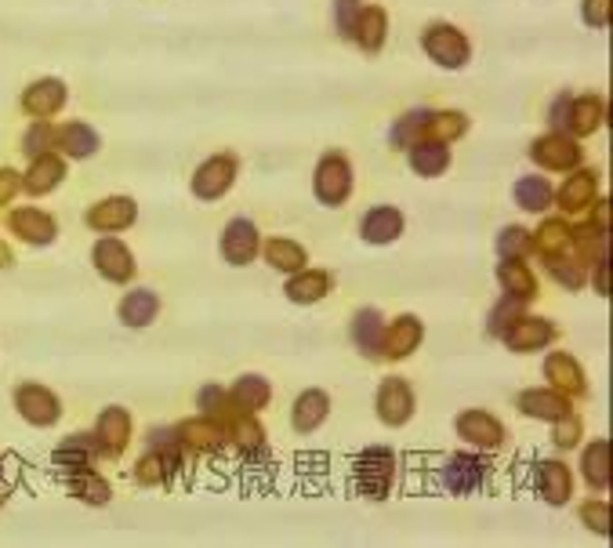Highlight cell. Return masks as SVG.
Masks as SVG:
<instances>
[{
	"mask_svg": "<svg viewBox=\"0 0 613 548\" xmlns=\"http://www.w3.org/2000/svg\"><path fill=\"white\" fill-rule=\"evenodd\" d=\"M530 160L537 167H545V171H574L585 164V149H580L577 138H570L563 132H548L541 138H534V146H530Z\"/></svg>",
	"mask_w": 613,
	"mask_h": 548,
	"instance_id": "obj_5",
	"label": "cell"
},
{
	"mask_svg": "<svg viewBox=\"0 0 613 548\" xmlns=\"http://www.w3.org/2000/svg\"><path fill=\"white\" fill-rule=\"evenodd\" d=\"M468 135V116L461 110H433L425 124V138H436V142H458V138Z\"/></svg>",
	"mask_w": 613,
	"mask_h": 548,
	"instance_id": "obj_40",
	"label": "cell"
},
{
	"mask_svg": "<svg viewBox=\"0 0 613 548\" xmlns=\"http://www.w3.org/2000/svg\"><path fill=\"white\" fill-rule=\"evenodd\" d=\"M262 254V233L251 219H233L222 229V258L236 269L251 265L254 258Z\"/></svg>",
	"mask_w": 613,
	"mask_h": 548,
	"instance_id": "obj_9",
	"label": "cell"
},
{
	"mask_svg": "<svg viewBox=\"0 0 613 548\" xmlns=\"http://www.w3.org/2000/svg\"><path fill=\"white\" fill-rule=\"evenodd\" d=\"M262 254L276 273H287V276L309 265V251L298 240H290V236H268L262 244Z\"/></svg>",
	"mask_w": 613,
	"mask_h": 548,
	"instance_id": "obj_34",
	"label": "cell"
},
{
	"mask_svg": "<svg viewBox=\"0 0 613 548\" xmlns=\"http://www.w3.org/2000/svg\"><path fill=\"white\" fill-rule=\"evenodd\" d=\"M406 164H411L414 175L439 178L450 167V146L436 142V138H422V142H414L411 149H406Z\"/></svg>",
	"mask_w": 613,
	"mask_h": 548,
	"instance_id": "obj_27",
	"label": "cell"
},
{
	"mask_svg": "<svg viewBox=\"0 0 613 548\" xmlns=\"http://www.w3.org/2000/svg\"><path fill=\"white\" fill-rule=\"evenodd\" d=\"M422 338H425V324H422V320H417L414 313L396 316L392 324H385L381 357H389V360H406L417 346H422Z\"/></svg>",
	"mask_w": 613,
	"mask_h": 548,
	"instance_id": "obj_19",
	"label": "cell"
},
{
	"mask_svg": "<svg viewBox=\"0 0 613 548\" xmlns=\"http://www.w3.org/2000/svg\"><path fill=\"white\" fill-rule=\"evenodd\" d=\"M135 476H138V483H142V487H160V483H167L171 469L164 465V458H160L157 450H149V454L138 461Z\"/></svg>",
	"mask_w": 613,
	"mask_h": 548,
	"instance_id": "obj_50",
	"label": "cell"
},
{
	"mask_svg": "<svg viewBox=\"0 0 613 548\" xmlns=\"http://www.w3.org/2000/svg\"><path fill=\"white\" fill-rule=\"evenodd\" d=\"M512 197H515V208L520 211L545 214L555 203V189H552V182L541 178V175H523V178H515Z\"/></svg>",
	"mask_w": 613,
	"mask_h": 548,
	"instance_id": "obj_31",
	"label": "cell"
},
{
	"mask_svg": "<svg viewBox=\"0 0 613 548\" xmlns=\"http://www.w3.org/2000/svg\"><path fill=\"white\" fill-rule=\"evenodd\" d=\"M403 229H406V219L400 208H392V203H378V208H371L360 222V236L371 247L396 244L403 236Z\"/></svg>",
	"mask_w": 613,
	"mask_h": 548,
	"instance_id": "obj_16",
	"label": "cell"
},
{
	"mask_svg": "<svg viewBox=\"0 0 613 548\" xmlns=\"http://www.w3.org/2000/svg\"><path fill=\"white\" fill-rule=\"evenodd\" d=\"M352 186H356V175H352V164L346 153L330 149V153L320 157V164L313 171V192L324 208H341L352 197Z\"/></svg>",
	"mask_w": 613,
	"mask_h": 548,
	"instance_id": "obj_1",
	"label": "cell"
},
{
	"mask_svg": "<svg viewBox=\"0 0 613 548\" xmlns=\"http://www.w3.org/2000/svg\"><path fill=\"white\" fill-rule=\"evenodd\" d=\"M588 269H591V284H596V295L606 298L610 295V254L596 258V262H591Z\"/></svg>",
	"mask_w": 613,
	"mask_h": 548,
	"instance_id": "obj_56",
	"label": "cell"
},
{
	"mask_svg": "<svg viewBox=\"0 0 613 548\" xmlns=\"http://www.w3.org/2000/svg\"><path fill=\"white\" fill-rule=\"evenodd\" d=\"M51 135H55V124H51V121H34V124H29L26 135H23V157L34 160L40 153H48V149H51Z\"/></svg>",
	"mask_w": 613,
	"mask_h": 548,
	"instance_id": "obj_46",
	"label": "cell"
},
{
	"mask_svg": "<svg viewBox=\"0 0 613 548\" xmlns=\"http://www.w3.org/2000/svg\"><path fill=\"white\" fill-rule=\"evenodd\" d=\"M580 520H585L591 531L610 534V505H606V501H588V505H580Z\"/></svg>",
	"mask_w": 613,
	"mask_h": 548,
	"instance_id": "obj_53",
	"label": "cell"
},
{
	"mask_svg": "<svg viewBox=\"0 0 613 548\" xmlns=\"http://www.w3.org/2000/svg\"><path fill=\"white\" fill-rule=\"evenodd\" d=\"M160 313V295L149 291V287H135V291L124 295L121 302V324L124 327H149Z\"/></svg>",
	"mask_w": 613,
	"mask_h": 548,
	"instance_id": "obj_36",
	"label": "cell"
},
{
	"mask_svg": "<svg viewBox=\"0 0 613 548\" xmlns=\"http://www.w3.org/2000/svg\"><path fill=\"white\" fill-rule=\"evenodd\" d=\"M385 37H389V12L381 4H363V15L356 23V34H352V45L367 55H378L385 48Z\"/></svg>",
	"mask_w": 613,
	"mask_h": 548,
	"instance_id": "obj_24",
	"label": "cell"
},
{
	"mask_svg": "<svg viewBox=\"0 0 613 548\" xmlns=\"http://www.w3.org/2000/svg\"><path fill=\"white\" fill-rule=\"evenodd\" d=\"M4 265H12V251H8V244L0 240V269H4Z\"/></svg>",
	"mask_w": 613,
	"mask_h": 548,
	"instance_id": "obj_58",
	"label": "cell"
},
{
	"mask_svg": "<svg viewBox=\"0 0 613 548\" xmlns=\"http://www.w3.org/2000/svg\"><path fill=\"white\" fill-rule=\"evenodd\" d=\"M570 99H574V95H555L552 99V105H548V127H552V132H563L566 135V121H570Z\"/></svg>",
	"mask_w": 613,
	"mask_h": 548,
	"instance_id": "obj_55",
	"label": "cell"
},
{
	"mask_svg": "<svg viewBox=\"0 0 613 548\" xmlns=\"http://www.w3.org/2000/svg\"><path fill=\"white\" fill-rule=\"evenodd\" d=\"M580 18L588 29H606L610 26V0H580Z\"/></svg>",
	"mask_w": 613,
	"mask_h": 548,
	"instance_id": "obj_51",
	"label": "cell"
},
{
	"mask_svg": "<svg viewBox=\"0 0 613 548\" xmlns=\"http://www.w3.org/2000/svg\"><path fill=\"white\" fill-rule=\"evenodd\" d=\"M236 175H240V160H236V153H214L192 171V178H189L192 197L208 200V203L222 200L225 192L236 186Z\"/></svg>",
	"mask_w": 613,
	"mask_h": 548,
	"instance_id": "obj_3",
	"label": "cell"
},
{
	"mask_svg": "<svg viewBox=\"0 0 613 548\" xmlns=\"http://www.w3.org/2000/svg\"><path fill=\"white\" fill-rule=\"evenodd\" d=\"M580 469H585V479L591 490H606L610 487V444L606 439H596L585 458H580Z\"/></svg>",
	"mask_w": 613,
	"mask_h": 548,
	"instance_id": "obj_43",
	"label": "cell"
},
{
	"mask_svg": "<svg viewBox=\"0 0 613 548\" xmlns=\"http://www.w3.org/2000/svg\"><path fill=\"white\" fill-rule=\"evenodd\" d=\"M487 461L479 454H454L443 465V487L454 494V498H465V494H476L487 479Z\"/></svg>",
	"mask_w": 613,
	"mask_h": 548,
	"instance_id": "obj_17",
	"label": "cell"
},
{
	"mask_svg": "<svg viewBox=\"0 0 613 548\" xmlns=\"http://www.w3.org/2000/svg\"><path fill=\"white\" fill-rule=\"evenodd\" d=\"M18 192H23V171H15V167H0V208L15 203Z\"/></svg>",
	"mask_w": 613,
	"mask_h": 548,
	"instance_id": "obj_54",
	"label": "cell"
},
{
	"mask_svg": "<svg viewBox=\"0 0 613 548\" xmlns=\"http://www.w3.org/2000/svg\"><path fill=\"white\" fill-rule=\"evenodd\" d=\"M534 240V251L541 258H552V254H563L570 247V222L566 219H545L537 225V233H530Z\"/></svg>",
	"mask_w": 613,
	"mask_h": 548,
	"instance_id": "obj_41",
	"label": "cell"
},
{
	"mask_svg": "<svg viewBox=\"0 0 613 548\" xmlns=\"http://www.w3.org/2000/svg\"><path fill=\"white\" fill-rule=\"evenodd\" d=\"M360 15H363V0H335V29L341 40H352Z\"/></svg>",
	"mask_w": 613,
	"mask_h": 548,
	"instance_id": "obj_49",
	"label": "cell"
},
{
	"mask_svg": "<svg viewBox=\"0 0 613 548\" xmlns=\"http://www.w3.org/2000/svg\"><path fill=\"white\" fill-rule=\"evenodd\" d=\"M70 494H73V498H80V501H88V505H105L113 490H110V483L99 476V472L80 469V472H73V476H70Z\"/></svg>",
	"mask_w": 613,
	"mask_h": 548,
	"instance_id": "obj_44",
	"label": "cell"
},
{
	"mask_svg": "<svg viewBox=\"0 0 613 548\" xmlns=\"http://www.w3.org/2000/svg\"><path fill=\"white\" fill-rule=\"evenodd\" d=\"M15 407H18V414H23L26 422L37 425V428L55 425L62 418L59 396L51 389H45V385H34V382H26V385H18V389H15Z\"/></svg>",
	"mask_w": 613,
	"mask_h": 548,
	"instance_id": "obj_12",
	"label": "cell"
},
{
	"mask_svg": "<svg viewBox=\"0 0 613 548\" xmlns=\"http://www.w3.org/2000/svg\"><path fill=\"white\" fill-rule=\"evenodd\" d=\"M0 505H4V494H0Z\"/></svg>",
	"mask_w": 613,
	"mask_h": 548,
	"instance_id": "obj_59",
	"label": "cell"
},
{
	"mask_svg": "<svg viewBox=\"0 0 613 548\" xmlns=\"http://www.w3.org/2000/svg\"><path fill=\"white\" fill-rule=\"evenodd\" d=\"M284 295L295 306H316L320 298L330 295V273H327V269H309V265L298 269V273L287 276Z\"/></svg>",
	"mask_w": 613,
	"mask_h": 548,
	"instance_id": "obj_22",
	"label": "cell"
},
{
	"mask_svg": "<svg viewBox=\"0 0 613 548\" xmlns=\"http://www.w3.org/2000/svg\"><path fill=\"white\" fill-rule=\"evenodd\" d=\"M91 262L95 269H99V276L102 281H110V284H127L135 276V254H132V247H127L124 240H116V236H99L91 247Z\"/></svg>",
	"mask_w": 613,
	"mask_h": 548,
	"instance_id": "obj_7",
	"label": "cell"
},
{
	"mask_svg": "<svg viewBox=\"0 0 613 548\" xmlns=\"http://www.w3.org/2000/svg\"><path fill=\"white\" fill-rule=\"evenodd\" d=\"M197 407L203 411V418H214V422H222V418L233 411V400H229V393L218 389V385H203L200 396H197Z\"/></svg>",
	"mask_w": 613,
	"mask_h": 548,
	"instance_id": "obj_48",
	"label": "cell"
},
{
	"mask_svg": "<svg viewBox=\"0 0 613 548\" xmlns=\"http://www.w3.org/2000/svg\"><path fill=\"white\" fill-rule=\"evenodd\" d=\"M392 476H396V458L389 447H367L356 458V487L363 498H371V501L389 498Z\"/></svg>",
	"mask_w": 613,
	"mask_h": 548,
	"instance_id": "obj_4",
	"label": "cell"
},
{
	"mask_svg": "<svg viewBox=\"0 0 613 548\" xmlns=\"http://www.w3.org/2000/svg\"><path fill=\"white\" fill-rule=\"evenodd\" d=\"M84 222H88V229H95L99 236L124 233L138 222V203H135V197H121V192H113V197L91 203L88 214H84Z\"/></svg>",
	"mask_w": 613,
	"mask_h": 548,
	"instance_id": "obj_6",
	"label": "cell"
},
{
	"mask_svg": "<svg viewBox=\"0 0 613 548\" xmlns=\"http://www.w3.org/2000/svg\"><path fill=\"white\" fill-rule=\"evenodd\" d=\"M102 454V444L99 436H70L66 444L55 447V454H51V461H55L59 469H70V472H80V469H91V461Z\"/></svg>",
	"mask_w": 613,
	"mask_h": 548,
	"instance_id": "obj_33",
	"label": "cell"
},
{
	"mask_svg": "<svg viewBox=\"0 0 613 548\" xmlns=\"http://www.w3.org/2000/svg\"><path fill=\"white\" fill-rule=\"evenodd\" d=\"M229 400H233L236 411L258 414L268 400H273V385H268L262 374H243V378H236Z\"/></svg>",
	"mask_w": 613,
	"mask_h": 548,
	"instance_id": "obj_38",
	"label": "cell"
},
{
	"mask_svg": "<svg viewBox=\"0 0 613 548\" xmlns=\"http://www.w3.org/2000/svg\"><path fill=\"white\" fill-rule=\"evenodd\" d=\"M501 341L509 346L512 352H537L545 346H552L555 341V324L545 316H515L509 327L501 331Z\"/></svg>",
	"mask_w": 613,
	"mask_h": 548,
	"instance_id": "obj_11",
	"label": "cell"
},
{
	"mask_svg": "<svg viewBox=\"0 0 613 548\" xmlns=\"http://www.w3.org/2000/svg\"><path fill=\"white\" fill-rule=\"evenodd\" d=\"M428 105H422V110H406L400 121H392V127H389V146L392 149H411L414 142H422L425 138V124H428Z\"/></svg>",
	"mask_w": 613,
	"mask_h": 548,
	"instance_id": "obj_39",
	"label": "cell"
},
{
	"mask_svg": "<svg viewBox=\"0 0 613 548\" xmlns=\"http://www.w3.org/2000/svg\"><path fill=\"white\" fill-rule=\"evenodd\" d=\"M591 225H599V229H610V200L606 197H596L591 200Z\"/></svg>",
	"mask_w": 613,
	"mask_h": 548,
	"instance_id": "obj_57",
	"label": "cell"
},
{
	"mask_svg": "<svg viewBox=\"0 0 613 548\" xmlns=\"http://www.w3.org/2000/svg\"><path fill=\"white\" fill-rule=\"evenodd\" d=\"M552 439L559 447H577V439H580V418L570 411V414H563V418H555V433H552Z\"/></svg>",
	"mask_w": 613,
	"mask_h": 548,
	"instance_id": "obj_52",
	"label": "cell"
},
{
	"mask_svg": "<svg viewBox=\"0 0 613 548\" xmlns=\"http://www.w3.org/2000/svg\"><path fill=\"white\" fill-rule=\"evenodd\" d=\"M545 378L552 382V389L566 393V396H585L588 393L585 371H580V363L570 357V352H552V357L545 360Z\"/></svg>",
	"mask_w": 613,
	"mask_h": 548,
	"instance_id": "obj_25",
	"label": "cell"
},
{
	"mask_svg": "<svg viewBox=\"0 0 613 548\" xmlns=\"http://www.w3.org/2000/svg\"><path fill=\"white\" fill-rule=\"evenodd\" d=\"M606 229H599V225L591 222H580V225H570V247L566 251L577 258L580 265H591L596 258L606 254Z\"/></svg>",
	"mask_w": 613,
	"mask_h": 548,
	"instance_id": "obj_35",
	"label": "cell"
},
{
	"mask_svg": "<svg viewBox=\"0 0 613 548\" xmlns=\"http://www.w3.org/2000/svg\"><path fill=\"white\" fill-rule=\"evenodd\" d=\"M458 436L472 447L498 450L504 444V425L490 411H461L458 414Z\"/></svg>",
	"mask_w": 613,
	"mask_h": 548,
	"instance_id": "obj_18",
	"label": "cell"
},
{
	"mask_svg": "<svg viewBox=\"0 0 613 548\" xmlns=\"http://www.w3.org/2000/svg\"><path fill=\"white\" fill-rule=\"evenodd\" d=\"M493 247H498V258H526L534 251L530 229H526V225H504Z\"/></svg>",
	"mask_w": 613,
	"mask_h": 548,
	"instance_id": "obj_45",
	"label": "cell"
},
{
	"mask_svg": "<svg viewBox=\"0 0 613 548\" xmlns=\"http://www.w3.org/2000/svg\"><path fill=\"white\" fill-rule=\"evenodd\" d=\"M520 411L526 418H541V422H555V418L570 414L574 407H570V396L559 393V389H526L520 396Z\"/></svg>",
	"mask_w": 613,
	"mask_h": 548,
	"instance_id": "obj_29",
	"label": "cell"
},
{
	"mask_svg": "<svg viewBox=\"0 0 613 548\" xmlns=\"http://www.w3.org/2000/svg\"><path fill=\"white\" fill-rule=\"evenodd\" d=\"M545 265H548V276L559 284V287H566V291H580V287L588 284V265H580L574 254H552V258H545Z\"/></svg>",
	"mask_w": 613,
	"mask_h": 548,
	"instance_id": "obj_42",
	"label": "cell"
},
{
	"mask_svg": "<svg viewBox=\"0 0 613 548\" xmlns=\"http://www.w3.org/2000/svg\"><path fill=\"white\" fill-rule=\"evenodd\" d=\"M8 233L29 247H51L59 236V222L40 208H15L8 214Z\"/></svg>",
	"mask_w": 613,
	"mask_h": 548,
	"instance_id": "obj_10",
	"label": "cell"
},
{
	"mask_svg": "<svg viewBox=\"0 0 613 548\" xmlns=\"http://www.w3.org/2000/svg\"><path fill=\"white\" fill-rule=\"evenodd\" d=\"M51 149H55L59 157H66V160H91L102 149V138H99V132H95L91 124L66 121V124L55 127V135H51Z\"/></svg>",
	"mask_w": 613,
	"mask_h": 548,
	"instance_id": "obj_14",
	"label": "cell"
},
{
	"mask_svg": "<svg viewBox=\"0 0 613 548\" xmlns=\"http://www.w3.org/2000/svg\"><path fill=\"white\" fill-rule=\"evenodd\" d=\"M602 124H606V99L602 95H577V99H570V121H566V135L570 138H588L602 132Z\"/></svg>",
	"mask_w": 613,
	"mask_h": 548,
	"instance_id": "obj_20",
	"label": "cell"
},
{
	"mask_svg": "<svg viewBox=\"0 0 613 548\" xmlns=\"http://www.w3.org/2000/svg\"><path fill=\"white\" fill-rule=\"evenodd\" d=\"M498 284L504 295L520 298V302H534L537 298V276H534V269L526 265V258H501Z\"/></svg>",
	"mask_w": 613,
	"mask_h": 548,
	"instance_id": "obj_23",
	"label": "cell"
},
{
	"mask_svg": "<svg viewBox=\"0 0 613 548\" xmlns=\"http://www.w3.org/2000/svg\"><path fill=\"white\" fill-rule=\"evenodd\" d=\"M425 55L436 62L439 70H465L472 62V40L450 23H433L422 34Z\"/></svg>",
	"mask_w": 613,
	"mask_h": 548,
	"instance_id": "obj_2",
	"label": "cell"
},
{
	"mask_svg": "<svg viewBox=\"0 0 613 548\" xmlns=\"http://www.w3.org/2000/svg\"><path fill=\"white\" fill-rule=\"evenodd\" d=\"M95 436H99L105 454H124L127 439H132V414L124 407H105L99 414V425H95Z\"/></svg>",
	"mask_w": 613,
	"mask_h": 548,
	"instance_id": "obj_26",
	"label": "cell"
},
{
	"mask_svg": "<svg viewBox=\"0 0 613 548\" xmlns=\"http://www.w3.org/2000/svg\"><path fill=\"white\" fill-rule=\"evenodd\" d=\"M66 102H70V88L59 77H40L23 91V113L34 116V121H51V116L66 110Z\"/></svg>",
	"mask_w": 613,
	"mask_h": 548,
	"instance_id": "obj_8",
	"label": "cell"
},
{
	"mask_svg": "<svg viewBox=\"0 0 613 548\" xmlns=\"http://www.w3.org/2000/svg\"><path fill=\"white\" fill-rule=\"evenodd\" d=\"M596 197H599V171H591V167L566 171V182L555 189V203H559V211H563L566 219H570V214L588 211Z\"/></svg>",
	"mask_w": 613,
	"mask_h": 548,
	"instance_id": "obj_13",
	"label": "cell"
},
{
	"mask_svg": "<svg viewBox=\"0 0 613 548\" xmlns=\"http://www.w3.org/2000/svg\"><path fill=\"white\" fill-rule=\"evenodd\" d=\"M62 182H66V157H59L55 149L34 157L29 167L23 171V192H29V197H48Z\"/></svg>",
	"mask_w": 613,
	"mask_h": 548,
	"instance_id": "obj_15",
	"label": "cell"
},
{
	"mask_svg": "<svg viewBox=\"0 0 613 548\" xmlns=\"http://www.w3.org/2000/svg\"><path fill=\"white\" fill-rule=\"evenodd\" d=\"M327 414H330V396L320 393V389H309L295 400V414H290V422H295L298 433H313V428H320L327 422Z\"/></svg>",
	"mask_w": 613,
	"mask_h": 548,
	"instance_id": "obj_37",
	"label": "cell"
},
{
	"mask_svg": "<svg viewBox=\"0 0 613 548\" xmlns=\"http://www.w3.org/2000/svg\"><path fill=\"white\" fill-rule=\"evenodd\" d=\"M352 341H356V349L363 357L378 360L381 357V346H385V316L378 309H360L356 316H352Z\"/></svg>",
	"mask_w": 613,
	"mask_h": 548,
	"instance_id": "obj_30",
	"label": "cell"
},
{
	"mask_svg": "<svg viewBox=\"0 0 613 548\" xmlns=\"http://www.w3.org/2000/svg\"><path fill=\"white\" fill-rule=\"evenodd\" d=\"M178 436H182V447L197 450V454H214V450H222L225 444V428L222 422H214V418H192V422L178 425Z\"/></svg>",
	"mask_w": 613,
	"mask_h": 548,
	"instance_id": "obj_28",
	"label": "cell"
},
{
	"mask_svg": "<svg viewBox=\"0 0 613 548\" xmlns=\"http://www.w3.org/2000/svg\"><path fill=\"white\" fill-rule=\"evenodd\" d=\"M523 309H526V302H520V298H509L504 295L498 306L490 309V316H487V331L493 338H501V331L512 324L515 316H523Z\"/></svg>",
	"mask_w": 613,
	"mask_h": 548,
	"instance_id": "obj_47",
	"label": "cell"
},
{
	"mask_svg": "<svg viewBox=\"0 0 613 548\" xmlns=\"http://www.w3.org/2000/svg\"><path fill=\"white\" fill-rule=\"evenodd\" d=\"M411 414H414V393H411V385H406L403 378H389V382H381V389H378V418L385 425H392V428H400L411 422Z\"/></svg>",
	"mask_w": 613,
	"mask_h": 548,
	"instance_id": "obj_21",
	"label": "cell"
},
{
	"mask_svg": "<svg viewBox=\"0 0 613 548\" xmlns=\"http://www.w3.org/2000/svg\"><path fill=\"white\" fill-rule=\"evenodd\" d=\"M537 490H541V498L548 505H566L570 490H574V476H570V469L555 458L537 461Z\"/></svg>",
	"mask_w": 613,
	"mask_h": 548,
	"instance_id": "obj_32",
	"label": "cell"
}]
</instances>
